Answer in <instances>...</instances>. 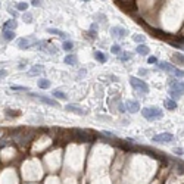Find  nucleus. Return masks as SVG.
<instances>
[{"label":"nucleus","instance_id":"393cba45","mask_svg":"<svg viewBox=\"0 0 184 184\" xmlns=\"http://www.w3.org/2000/svg\"><path fill=\"white\" fill-rule=\"evenodd\" d=\"M62 49L64 50H66V52H71L72 49H74V43L72 41H64V44H62Z\"/></svg>","mask_w":184,"mask_h":184},{"label":"nucleus","instance_id":"dca6fc26","mask_svg":"<svg viewBox=\"0 0 184 184\" xmlns=\"http://www.w3.org/2000/svg\"><path fill=\"white\" fill-rule=\"evenodd\" d=\"M136 52H137L138 55H142V56H146V55H149V47L144 44V43H142V44H138V46H137Z\"/></svg>","mask_w":184,"mask_h":184},{"label":"nucleus","instance_id":"6e6552de","mask_svg":"<svg viewBox=\"0 0 184 184\" xmlns=\"http://www.w3.org/2000/svg\"><path fill=\"white\" fill-rule=\"evenodd\" d=\"M65 109H66L68 112L77 113V115H84V113H85V111L80 106V105H75V103H69V105H66Z\"/></svg>","mask_w":184,"mask_h":184},{"label":"nucleus","instance_id":"a211bd4d","mask_svg":"<svg viewBox=\"0 0 184 184\" xmlns=\"http://www.w3.org/2000/svg\"><path fill=\"white\" fill-rule=\"evenodd\" d=\"M158 66H159L161 69H163V71H168V72H172L175 69V66L172 64H169V62H161V64H158Z\"/></svg>","mask_w":184,"mask_h":184},{"label":"nucleus","instance_id":"ddd939ff","mask_svg":"<svg viewBox=\"0 0 184 184\" xmlns=\"http://www.w3.org/2000/svg\"><path fill=\"white\" fill-rule=\"evenodd\" d=\"M30 44H31L30 38H19L18 41H16V46H18L19 49H28Z\"/></svg>","mask_w":184,"mask_h":184},{"label":"nucleus","instance_id":"423d86ee","mask_svg":"<svg viewBox=\"0 0 184 184\" xmlns=\"http://www.w3.org/2000/svg\"><path fill=\"white\" fill-rule=\"evenodd\" d=\"M31 96H34V97L38 99L40 102L49 105V106H55V108H58V106H59V102H58V100H55V99L46 97V96H41V94H37V93H31Z\"/></svg>","mask_w":184,"mask_h":184},{"label":"nucleus","instance_id":"c85d7f7f","mask_svg":"<svg viewBox=\"0 0 184 184\" xmlns=\"http://www.w3.org/2000/svg\"><path fill=\"white\" fill-rule=\"evenodd\" d=\"M133 40H134L136 43H138V44H142V43H144L146 37H144V36H142V34H136V36L133 37Z\"/></svg>","mask_w":184,"mask_h":184},{"label":"nucleus","instance_id":"f3484780","mask_svg":"<svg viewBox=\"0 0 184 184\" xmlns=\"http://www.w3.org/2000/svg\"><path fill=\"white\" fill-rule=\"evenodd\" d=\"M37 85H38V89H41V90H47L50 87V81L47 80V78H40Z\"/></svg>","mask_w":184,"mask_h":184},{"label":"nucleus","instance_id":"4c0bfd02","mask_svg":"<svg viewBox=\"0 0 184 184\" xmlns=\"http://www.w3.org/2000/svg\"><path fill=\"white\" fill-rule=\"evenodd\" d=\"M9 13H11V15H13L15 18H16V16H18V13H16V11H12V9H9Z\"/></svg>","mask_w":184,"mask_h":184},{"label":"nucleus","instance_id":"0eeeda50","mask_svg":"<svg viewBox=\"0 0 184 184\" xmlns=\"http://www.w3.org/2000/svg\"><path fill=\"white\" fill-rule=\"evenodd\" d=\"M127 34H128V31L122 27H112L111 28V36L115 37V38H122V37H125Z\"/></svg>","mask_w":184,"mask_h":184},{"label":"nucleus","instance_id":"f03ea898","mask_svg":"<svg viewBox=\"0 0 184 184\" xmlns=\"http://www.w3.org/2000/svg\"><path fill=\"white\" fill-rule=\"evenodd\" d=\"M72 134H74V140H77V142L91 143V142H94V138H96V134H93L91 131H89V130L74 128V130H72Z\"/></svg>","mask_w":184,"mask_h":184},{"label":"nucleus","instance_id":"5701e85b","mask_svg":"<svg viewBox=\"0 0 184 184\" xmlns=\"http://www.w3.org/2000/svg\"><path fill=\"white\" fill-rule=\"evenodd\" d=\"M16 27H18V24H16L15 19H9V21L5 22V30H12V31H15Z\"/></svg>","mask_w":184,"mask_h":184},{"label":"nucleus","instance_id":"1a4fd4ad","mask_svg":"<svg viewBox=\"0 0 184 184\" xmlns=\"http://www.w3.org/2000/svg\"><path fill=\"white\" fill-rule=\"evenodd\" d=\"M169 85H171V90L178 93V94H184V84L178 83L177 80H169Z\"/></svg>","mask_w":184,"mask_h":184},{"label":"nucleus","instance_id":"7ed1b4c3","mask_svg":"<svg viewBox=\"0 0 184 184\" xmlns=\"http://www.w3.org/2000/svg\"><path fill=\"white\" fill-rule=\"evenodd\" d=\"M142 115H143L147 121H153V119L162 118L163 112H162V109H159V108L150 106V108H143V109H142Z\"/></svg>","mask_w":184,"mask_h":184},{"label":"nucleus","instance_id":"4be33fe9","mask_svg":"<svg viewBox=\"0 0 184 184\" xmlns=\"http://www.w3.org/2000/svg\"><path fill=\"white\" fill-rule=\"evenodd\" d=\"M163 105H165V108H166V109H169V111L177 109V102H175V100H172V99H166Z\"/></svg>","mask_w":184,"mask_h":184},{"label":"nucleus","instance_id":"6ab92c4d","mask_svg":"<svg viewBox=\"0 0 184 184\" xmlns=\"http://www.w3.org/2000/svg\"><path fill=\"white\" fill-rule=\"evenodd\" d=\"M64 62L66 64V65H77L78 64V59H77V56L75 55H68L65 59H64Z\"/></svg>","mask_w":184,"mask_h":184},{"label":"nucleus","instance_id":"7c9ffc66","mask_svg":"<svg viewBox=\"0 0 184 184\" xmlns=\"http://www.w3.org/2000/svg\"><path fill=\"white\" fill-rule=\"evenodd\" d=\"M111 52H112L113 55H119L121 52H122V49H121V46H119V44H113V46H112V49H111Z\"/></svg>","mask_w":184,"mask_h":184},{"label":"nucleus","instance_id":"39448f33","mask_svg":"<svg viewBox=\"0 0 184 184\" xmlns=\"http://www.w3.org/2000/svg\"><path fill=\"white\" fill-rule=\"evenodd\" d=\"M174 140V136L169 134V133H161V134H158L152 138V142L155 143H169Z\"/></svg>","mask_w":184,"mask_h":184},{"label":"nucleus","instance_id":"2f4dec72","mask_svg":"<svg viewBox=\"0 0 184 184\" xmlns=\"http://www.w3.org/2000/svg\"><path fill=\"white\" fill-rule=\"evenodd\" d=\"M11 89H12V90H15V91H28L27 87H21V85H12Z\"/></svg>","mask_w":184,"mask_h":184},{"label":"nucleus","instance_id":"c9c22d12","mask_svg":"<svg viewBox=\"0 0 184 184\" xmlns=\"http://www.w3.org/2000/svg\"><path fill=\"white\" fill-rule=\"evenodd\" d=\"M31 5L38 7V6H41V2H40V0H31Z\"/></svg>","mask_w":184,"mask_h":184},{"label":"nucleus","instance_id":"aec40b11","mask_svg":"<svg viewBox=\"0 0 184 184\" xmlns=\"http://www.w3.org/2000/svg\"><path fill=\"white\" fill-rule=\"evenodd\" d=\"M172 60H174L177 65L184 66V55H181V53H174V55H172Z\"/></svg>","mask_w":184,"mask_h":184},{"label":"nucleus","instance_id":"b1692460","mask_svg":"<svg viewBox=\"0 0 184 184\" xmlns=\"http://www.w3.org/2000/svg\"><path fill=\"white\" fill-rule=\"evenodd\" d=\"M94 58L97 59L100 64H105V62L108 60V56L105 55V53H102V52H99V50H97V52H94Z\"/></svg>","mask_w":184,"mask_h":184},{"label":"nucleus","instance_id":"58836bf2","mask_svg":"<svg viewBox=\"0 0 184 184\" xmlns=\"http://www.w3.org/2000/svg\"><path fill=\"white\" fill-rule=\"evenodd\" d=\"M119 111H121V112H124V111H125V108H124V105H122V103L119 105Z\"/></svg>","mask_w":184,"mask_h":184},{"label":"nucleus","instance_id":"ea45409f","mask_svg":"<svg viewBox=\"0 0 184 184\" xmlns=\"http://www.w3.org/2000/svg\"><path fill=\"white\" fill-rule=\"evenodd\" d=\"M2 134H3V131H2V130H0V136H2Z\"/></svg>","mask_w":184,"mask_h":184},{"label":"nucleus","instance_id":"9b49d317","mask_svg":"<svg viewBox=\"0 0 184 184\" xmlns=\"http://www.w3.org/2000/svg\"><path fill=\"white\" fill-rule=\"evenodd\" d=\"M41 49L40 50H43V52H46V53H49V55H56V52H58V49L53 46V44H50V43H46V41H41Z\"/></svg>","mask_w":184,"mask_h":184},{"label":"nucleus","instance_id":"20e7f679","mask_svg":"<svg viewBox=\"0 0 184 184\" xmlns=\"http://www.w3.org/2000/svg\"><path fill=\"white\" fill-rule=\"evenodd\" d=\"M130 84L131 87L138 91V93H142V94H147L149 93V85L142 80V78H137V77H130Z\"/></svg>","mask_w":184,"mask_h":184},{"label":"nucleus","instance_id":"e433bc0d","mask_svg":"<svg viewBox=\"0 0 184 184\" xmlns=\"http://www.w3.org/2000/svg\"><path fill=\"white\" fill-rule=\"evenodd\" d=\"M7 75V71L6 69H0V78H5Z\"/></svg>","mask_w":184,"mask_h":184},{"label":"nucleus","instance_id":"bb28decb","mask_svg":"<svg viewBox=\"0 0 184 184\" xmlns=\"http://www.w3.org/2000/svg\"><path fill=\"white\" fill-rule=\"evenodd\" d=\"M5 113H6L7 116H19V115H21L19 111H12V109H6Z\"/></svg>","mask_w":184,"mask_h":184},{"label":"nucleus","instance_id":"473e14b6","mask_svg":"<svg viewBox=\"0 0 184 184\" xmlns=\"http://www.w3.org/2000/svg\"><path fill=\"white\" fill-rule=\"evenodd\" d=\"M174 75H175V78H183L184 77V71H178V69H174Z\"/></svg>","mask_w":184,"mask_h":184},{"label":"nucleus","instance_id":"412c9836","mask_svg":"<svg viewBox=\"0 0 184 184\" xmlns=\"http://www.w3.org/2000/svg\"><path fill=\"white\" fill-rule=\"evenodd\" d=\"M52 94H53V97H56L59 100H68V96L64 91H60V90H53V91H52Z\"/></svg>","mask_w":184,"mask_h":184},{"label":"nucleus","instance_id":"f257e3e1","mask_svg":"<svg viewBox=\"0 0 184 184\" xmlns=\"http://www.w3.org/2000/svg\"><path fill=\"white\" fill-rule=\"evenodd\" d=\"M36 136H37V130H31V128H15L13 131H11V137L19 146H27L28 143L32 142V138Z\"/></svg>","mask_w":184,"mask_h":184},{"label":"nucleus","instance_id":"2eb2a0df","mask_svg":"<svg viewBox=\"0 0 184 184\" xmlns=\"http://www.w3.org/2000/svg\"><path fill=\"white\" fill-rule=\"evenodd\" d=\"M44 71V66L43 65H32L30 68V75H37V74H41Z\"/></svg>","mask_w":184,"mask_h":184},{"label":"nucleus","instance_id":"72a5a7b5","mask_svg":"<svg viewBox=\"0 0 184 184\" xmlns=\"http://www.w3.org/2000/svg\"><path fill=\"white\" fill-rule=\"evenodd\" d=\"M147 62H149V64H158V58H156V56H149Z\"/></svg>","mask_w":184,"mask_h":184},{"label":"nucleus","instance_id":"9d476101","mask_svg":"<svg viewBox=\"0 0 184 184\" xmlns=\"http://www.w3.org/2000/svg\"><path fill=\"white\" fill-rule=\"evenodd\" d=\"M125 109L130 112V113H137L138 111H140V105H138V102L137 100H128L127 103H125Z\"/></svg>","mask_w":184,"mask_h":184},{"label":"nucleus","instance_id":"4468645a","mask_svg":"<svg viewBox=\"0 0 184 184\" xmlns=\"http://www.w3.org/2000/svg\"><path fill=\"white\" fill-rule=\"evenodd\" d=\"M2 36H3V38L6 40V41H12L13 38H15V31H12V30H3V32H2Z\"/></svg>","mask_w":184,"mask_h":184},{"label":"nucleus","instance_id":"a19ab883","mask_svg":"<svg viewBox=\"0 0 184 184\" xmlns=\"http://www.w3.org/2000/svg\"><path fill=\"white\" fill-rule=\"evenodd\" d=\"M83 2H89V0H83Z\"/></svg>","mask_w":184,"mask_h":184},{"label":"nucleus","instance_id":"cd10ccee","mask_svg":"<svg viewBox=\"0 0 184 184\" xmlns=\"http://www.w3.org/2000/svg\"><path fill=\"white\" fill-rule=\"evenodd\" d=\"M16 9H18V11H24V12H27V9H28V3H25V2L16 3Z\"/></svg>","mask_w":184,"mask_h":184},{"label":"nucleus","instance_id":"f8f14e48","mask_svg":"<svg viewBox=\"0 0 184 184\" xmlns=\"http://www.w3.org/2000/svg\"><path fill=\"white\" fill-rule=\"evenodd\" d=\"M47 32H49V34H55V36L64 38V40L68 37V34H66L65 31H60V30H56V28H47Z\"/></svg>","mask_w":184,"mask_h":184},{"label":"nucleus","instance_id":"f704fd0d","mask_svg":"<svg viewBox=\"0 0 184 184\" xmlns=\"http://www.w3.org/2000/svg\"><path fill=\"white\" fill-rule=\"evenodd\" d=\"M172 152H174L175 155H183V153H184V150H183V149H181V147H175V149H174V150H172Z\"/></svg>","mask_w":184,"mask_h":184},{"label":"nucleus","instance_id":"a878e982","mask_svg":"<svg viewBox=\"0 0 184 184\" xmlns=\"http://www.w3.org/2000/svg\"><path fill=\"white\" fill-rule=\"evenodd\" d=\"M131 56H133V55H131L130 52H125V53H119V59L122 60V62H127V60H130Z\"/></svg>","mask_w":184,"mask_h":184},{"label":"nucleus","instance_id":"c756f323","mask_svg":"<svg viewBox=\"0 0 184 184\" xmlns=\"http://www.w3.org/2000/svg\"><path fill=\"white\" fill-rule=\"evenodd\" d=\"M22 18H24V22H27V24H31L32 22V15L30 12H25L22 15Z\"/></svg>","mask_w":184,"mask_h":184}]
</instances>
